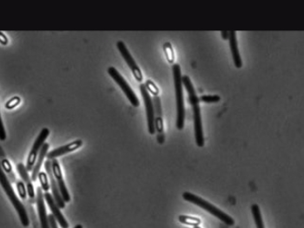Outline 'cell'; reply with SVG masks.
<instances>
[{
    "label": "cell",
    "mask_w": 304,
    "mask_h": 228,
    "mask_svg": "<svg viewBox=\"0 0 304 228\" xmlns=\"http://www.w3.org/2000/svg\"><path fill=\"white\" fill-rule=\"evenodd\" d=\"M74 228H83V225H80V224H78V225H76Z\"/></svg>",
    "instance_id": "4dcf8cb0"
},
{
    "label": "cell",
    "mask_w": 304,
    "mask_h": 228,
    "mask_svg": "<svg viewBox=\"0 0 304 228\" xmlns=\"http://www.w3.org/2000/svg\"><path fill=\"white\" fill-rule=\"evenodd\" d=\"M38 178L40 180L42 190L45 191V193L48 192V190L50 189V184H49L48 177H47L46 174L44 173V172H40Z\"/></svg>",
    "instance_id": "44dd1931"
},
{
    "label": "cell",
    "mask_w": 304,
    "mask_h": 228,
    "mask_svg": "<svg viewBox=\"0 0 304 228\" xmlns=\"http://www.w3.org/2000/svg\"><path fill=\"white\" fill-rule=\"evenodd\" d=\"M17 188L19 191V194H20V198L26 202V193H27V190H26V186L23 181H18L17 182Z\"/></svg>",
    "instance_id": "7402d4cb"
},
{
    "label": "cell",
    "mask_w": 304,
    "mask_h": 228,
    "mask_svg": "<svg viewBox=\"0 0 304 228\" xmlns=\"http://www.w3.org/2000/svg\"><path fill=\"white\" fill-rule=\"evenodd\" d=\"M194 228H201V227H199V226H194Z\"/></svg>",
    "instance_id": "1f68e13d"
},
{
    "label": "cell",
    "mask_w": 304,
    "mask_h": 228,
    "mask_svg": "<svg viewBox=\"0 0 304 228\" xmlns=\"http://www.w3.org/2000/svg\"><path fill=\"white\" fill-rule=\"evenodd\" d=\"M145 87H146V89H147V90L150 91L151 94H153V95H155V96H157V94H158V93H159V90H158V88H157V86H156V85H155V84H154L151 81H146Z\"/></svg>",
    "instance_id": "d4e9b609"
},
{
    "label": "cell",
    "mask_w": 304,
    "mask_h": 228,
    "mask_svg": "<svg viewBox=\"0 0 304 228\" xmlns=\"http://www.w3.org/2000/svg\"><path fill=\"white\" fill-rule=\"evenodd\" d=\"M140 91H141L142 96L144 99V105H145V109H146L148 130L151 134H154L156 132V129H155V111H154L153 101L151 100L150 94L144 84H142L140 86Z\"/></svg>",
    "instance_id": "52a82bcc"
},
{
    "label": "cell",
    "mask_w": 304,
    "mask_h": 228,
    "mask_svg": "<svg viewBox=\"0 0 304 228\" xmlns=\"http://www.w3.org/2000/svg\"><path fill=\"white\" fill-rule=\"evenodd\" d=\"M51 169H52L53 176H54L57 185H58V189L60 191L62 199L64 200V203L70 202L71 201V196H70L67 187L64 183V178H63L62 172H61L60 166L58 164V161L56 159H53L51 161Z\"/></svg>",
    "instance_id": "9c48e42d"
},
{
    "label": "cell",
    "mask_w": 304,
    "mask_h": 228,
    "mask_svg": "<svg viewBox=\"0 0 304 228\" xmlns=\"http://www.w3.org/2000/svg\"><path fill=\"white\" fill-rule=\"evenodd\" d=\"M163 49H164V52L166 54L167 59L169 60L170 63H173L174 61V53H173L172 47L170 43H166L163 45Z\"/></svg>",
    "instance_id": "603a6c76"
},
{
    "label": "cell",
    "mask_w": 304,
    "mask_h": 228,
    "mask_svg": "<svg viewBox=\"0 0 304 228\" xmlns=\"http://www.w3.org/2000/svg\"><path fill=\"white\" fill-rule=\"evenodd\" d=\"M0 44H2L3 45H7L8 44V39L2 32H0Z\"/></svg>",
    "instance_id": "f1b7e54d"
},
{
    "label": "cell",
    "mask_w": 304,
    "mask_h": 228,
    "mask_svg": "<svg viewBox=\"0 0 304 228\" xmlns=\"http://www.w3.org/2000/svg\"><path fill=\"white\" fill-rule=\"evenodd\" d=\"M6 138H7V133H6V130H5V127H4L3 121H2V119H1V116H0V140L4 141V140H6Z\"/></svg>",
    "instance_id": "4316f807"
},
{
    "label": "cell",
    "mask_w": 304,
    "mask_h": 228,
    "mask_svg": "<svg viewBox=\"0 0 304 228\" xmlns=\"http://www.w3.org/2000/svg\"><path fill=\"white\" fill-rule=\"evenodd\" d=\"M20 103V97H13V99H11V100L6 104V107H7V109H13V108H15V107Z\"/></svg>",
    "instance_id": "484cf974"
},
{
    "label": "cell",
    "mask_w": 304,
    "mask_h": 228,
    "mask_svg": "<svg viewBox=\"0 0 304 228\" xmlns=\"http://www.w3.org/2000/svg\"><path fill=\"white\" fill-rule=\"evenodd\" d=\"M182 198H183V199H185L186 201L195 204V206H199L205 211L212 213V215L219 218L221 221L225 223L226 225L231 226V225H234V224H235V220H234L233 218H231V216L228 215L227 213H225L220 209L213 206L211 203H209L207 200L196 196L193 193H189V192L183 193Z\"/></svg>",
    "instance_id": "277c9868"
},
{
    "label": "cell",
    "mask_w": 304,
    "mask_h": 228,
    "mask_svg": "<svg viewBox=\"0 0 304 228\" xmlns=\"http://www.w3.org/2000/svg\"><path fill=\"white\" fill-rule=\"evenodd\" d=\"M182 82L185 87L187 93L189 94V103L192 107L195 142H196L197 146L202 147L205 145V138H204V132H202V118H201V110L199 106L198 97L196 96L195 88L193 87L189 76H187V75L182 76Z\"/></svg>",
    "instance_id": "6da1fadb"
},
{
    "label": "cell",
    "mask_w": 304,
    "mask_h": 228,
    "mask_svg": "<svg viewBox=\"0 0 304 228\" xmlns=\"http://www.w3.org/2000/svg\"><path fill=\"white\" fill-rule=\"evenodd\" d=\"M1 164V167H2V169L3 171H5V173L8 175V180L12 183H15L16 182V177L13 174V169H12V166H11L10 162L7 161V159H4L2 162L0 163Z\"/></svg>",
    "instance_id": "d6986e66"
},
{
    "label": "cell",
    "mask_w": 304,
    "mask_h": 228,
    "mask_svg": "<svg viewBox=\"0 0 304 228\" xmlns=\"http://www.w3.org/2000/svg\"><path fill=\"white\" fill-rule=\"evenodd\" d=\"M229 41H230V47H231V53L233 57L234 64L236 67L239 68L243 66V62L241 59L240 53L238 50V45H237V32L235 31L229 32Z\"/></svg>",
    "instance_id": "2e32d148"
},
{
    "label": "cell",
    "mask_w": 304,
    "mask_h": 228,
    "mask_svg": "<svg viewBox=\"0 0 304 228\" xmlns=\"http://www.w3.org/2000/svg\"><path fill=\"white\" fill-rule=\"evenodd\" d=\"M83 145V141L78 139L76 141L71 142L70 144L67 145H63L60 147L56 148L52 151H49L47 153L46 157L48 159V161H52L53 159L62 156V155H66L68 153H71V151H76L78 148H80Z\"/></svg>",
    "instance_id": "5bb4252c"
},
{
    "label": "cell",
    "mask_w": 304,
    "mask_h": 228,
    "mask_svg": "<svg viewBox=\"0 0 304 228\" xmlns=\"http://www.w3.org/2000/svg\"><path fill=\"white\" fill-rule=\"evenodd\" d=\"M117 47L119 49V52L121 53L122 57L124 58L125 62L128 64L129 67L132 70V73L136 78V80L138 82H141L143 81V75H142L141 70L138 67V64L135 62L134 58H132V55L129 52L128 48L126 47L125 43L123 41H119L117 43Z\"/></svg>",
    "instance_id": "ba28073f"
},
{
    "label": "cell",
    "mask_w": 304,
    "mask_h": 228,
    "mask_svg": "<svg viewBox=\"0 0 304 228\" xmlns=\"http://www.w3.org/2000/svg\"><path fill=\"white\" fill-rule=\"evenodd\" d=\"M45 170H46V173L48 174L49 180H50V187H51V191H52V194H53L55 202L58 205L59 208H64L65 207V203H64V200L62 199L60 191L58 189V185H57L56 180H55L54 176H53V173H52V169H51V161H45Z\"/></svg>",
    "instance_id": "30bf717a"
},
{
    "label": "cell",
    "mask_w": 304,
    "mask_h": 228,
    "mask_svg": "<svg viewBox=\"0 0 304 228\" xmlns=\"http://www.w3.org/2000/svg\"><path fill=\"white\" fill-rule=\"evenodd\" d=\"M49 147H50V145H49L48 143H45L43 145V146H42L41 150L39 151V156H38V159L36 161L37 162H36L35 166H34L32 171V181H36L37 179H38V177H39V174L40 173L39 171H40V168H41L42 163H43L45 156L47 155Z\"/></svg>",
    "instance_id": "e0dca14e"
},
{
    "label": "cell",
    "mask_w": 304,
    "mask_h": 228,
    "mask_svg": "<svg viewBox=\"0 0 304 228\" xmlns=\"http://www.w3.org/2000/svg\"><path fill=\"white\" fill-rule=\"evenodd\" d=\"M222 37L224 38V39H229V32H226V31H224V32H222Z\"/></svg>",
    "instance_id": "f546056e"
},
{
    "label": "cell",
    "mask_w": 304,
    "mask_h": 228,
    "mask_svg": "<svg viewBox=\"0 0 304 228\" xmlns=\"http://www.w3.org/2000/svg\"><path fill=\"white\" fill-rule=\"evenodd\" d=\"M49 224H50V228H58V223L57 220L55 219L54 217L52 214H49L48 215Z\"/></svg>",
    "instance_id": "83f0119b"
},
{
    "label": "cell",
    "mask_w": 304,
    "mask_h": 228,
    "mask_svg": "<svg viewBox=\"0 0 304 228\" xmlns=\"http://www.w3.org/2000/svg\"><path fill=\"white\" fill-rule=\"evenodd\" d=\"M44 193L41 187H38L37 189V198H36V204L39 212V220L41 228H50L49 224L48 214L46 213L45 209V200H44Z\"/></svg>",
    "instance_id": "4fadbf2b"
},
{
    "label": "cell",
    "mask_w": 304,
    "mask_h": 228,
    "mask_svg": "<svg viewBox=\"0 0 304 228\" xmlns=\"http://www.w3.org/2000/svg\"><path fill=\"white\" fill-rule=\"evenodd\" d=\"M0 185L3 187L4 191L7 193L11 202L13 203L14 208L16 209L23 226H25V227L29 226L30 219L27 212H26V207L23 205V203L20 201V199H18V197L14 193V190L7 178V174H5V172L2 169L1 164H0Z\"/></svg>",
    "instance_id": "7a4b0ae2"
},
{
    "label": "cell",
    "mask_w": 304,
    "mask_h": 228,
    "mask_svg": "<svg viewBox=\"0 0 304 228\" xmlns=\"http://www.w3.org/2000/svg\"><path fill=\"white\" fill-rule=\"evenodd\" d=\"M251 212L253 215L254 221L256 224V228H265L264 224H263V217L261 213V210L257 204H253L251 206Z\"/></svg>",
    "instance_id": "ac0fdd59"
},
{
    "label": "cell",
    "mask_w": 304,
    "mask_h": 228,
    "mask_svg": "<svg viewBox=\"0 0 304 228\" xmlns=\"http://www.w3.org/2000/svg\"><path fill=\"white\" fill-rule=\"evenodd\" d=\"M17 169H18V172L20 173V177L22 178L24 182L26 183L27 193L29 195V202L31 204H34V203H36L34 187H33L32 180L30 179L29 174H28V172L26 170V167L22 163H20V164H18V166H17Z\"/></svg>",
    "instance_id": "9a60e30c"
},
{
    "label": "cell",
    "mask_w": 304,
    "mask_h": 228,
    "mask_svg": "<svg viewBox=\"0 0 304 228\" xmlns=\"http://www.w3.org/2000/svg\"><path fill=\"white\" fill-rule=\"evenodd\" d=\"M44 198H45L46 203L48 204L49 207L51 209V214L53 215L55 219H56L58 224L60 225L61 227L69 228V224H68L67 220L65 219L64 215L62 214L60 208L58 207V205L55 202L53 196L51 195V193L46 192V193L44 194Z\"/></svg>",
    "instance_id": "7c38bea8"
},
{
    "label": "cell",
    "mask_w": 304,
    "mask_h": 228,
    "mask_svg": "<svg viewBox=\"0 0 304 228\" xmlns=\"http://www.w3.org/2000/svg\"><path fill=\"white\" fill-rule=\"evenodd\" d=\"M108 73L115 81L116 83L119 85L123 92L125 93L126 97L128 98V100H130V102L132 103V106H135V107L139 106V100H138V97L135 94L132 87L129 86V84L126 82L121 74L119 73L118 70L116 68L111 66V67L108 68Z\"/></svg>",
    "instance_id": "5b68a950"
},
{
    "label": "cell",
    "mask_w": 304,
    "mask_h": 228,
    "mask_svg": "<svg viewBox=\"0 0 304 228\" xmlns=\"http://www.w3.org/2000/svg\"><path fill=\"white\" fill-rule=\"evenodd\" d=\"M200 100L205 103H216L220 100V97L218 95H204L201 97Z\"/></svg>",
    "instance_id": "cb8c5ba5"
},
{
    "label": "cell",
    "mask_w": 304,
    "mask_h": 228,
    "mask_svg": "<svg viewBox=\"0 0 304 228\" xmlns=\"http://www.w3.org/2000/svg\"><path fill=\"white\" fill-rule=\"evenodd\" d=\"M173 78H174V86L176 91V128L182 130L184 125V118L185 111L183 105V96H182V74L181 68L178 64H175L172 66Z\"/></svg>",
    "instance_id": "3957f363"
},
{
    "label": "cell",
    "mask_w": 304,
    "mask_h": 228,
    "mask_svg": "<svg viewBox=\"0 0 304 228\" xmlns=\"http://www.w3.org/2000/svg\"><path fill=\"white\" fill-rule=\"evenodd\" d=\"M154 111H155V129L158 132L157 141L159 144H163L164 142V135H163V123L162 118V107H161L160 98L158 96L154 97Z\"/></svg>",
    "instance_id": "8fae6325"
},
{
    "label": "cell",
    "mask_w": 304,
    "mask_h": 228,
    "mask_svg": "<svg viewBox=\"0 0 304 228\" xmlns=\"http://www.w3.org/2000/svg\"><path fill=\"white\" fill-rule=\"evenodd\" d=\"M50 131L48 128H44L41 132L39 133L38 138H36L34 144L32 145V150L30 151L27 164H26V170L27 172H32L33 167L35 166L37 158L39 156V151L41 150L42 146L45 144L46 138H48Z\"/></svg>",
    "instance_id": "8992f818"
},
{
    "label": "cell",
    "mask_w": 304,
    "mask_h": 228,
    "mask_svg": "<svg viewBox=\"0 0 304 228\" xmlns=\"http://www.w3.org/2000/svg\"><path fill=\"white\" fill-rule=\"evenodd\" d=\"M179 221L184 225H192V226H198L201 224V219L195 217L190 216L180 215L178 217Z\"/></svg>",
    "instance_id": "ffe728a7"
}]
</instances>
